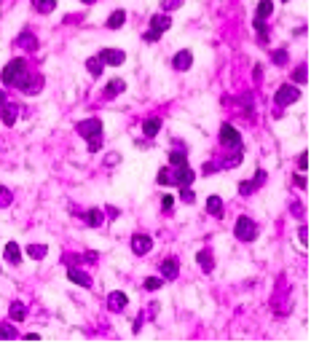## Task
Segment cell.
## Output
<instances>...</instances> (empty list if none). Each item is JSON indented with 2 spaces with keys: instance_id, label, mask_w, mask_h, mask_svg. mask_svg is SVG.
<instances>
[{
  "instance_id": "cell-5",
  "label": "cell",
  "mask_w": 311,
  "mask_h": 346,
  "mask_svg": "<svg viewBox=\"0 0 311 346\" xmlns=\"http://www.w3.org/2000/svg\"><path fill=\"white\" fill-rule=\"evenodd\" d=\"M196 180V172H193L188 164H183V167H175L172 169V185H177V188H188V185Z\"/></svg>"
},
{
  "instance_id": "cell-31",
  "label": "cell",
  "mask_w": 311,
  "mask_h": 346,
  "mask_svg": "<svg viewBox=\"0 0 311 346\" xmlns=\"http://www.w3.org/2000/svg\"><path fill=\"white\" fill-rule=\"evenodd\" d=\"M185 161H188L185 150H169V164H172V167H183Z\"/></svg>"
},
{
  "instance_id": "cell-27",
  "label": "cell",
  "mask_w": 311,
  "mask_h": 346,
  "mask_svg": "<svg viewBox=\"0 0 311 346\" xmlns=\"http://www.w3.org/2000/svg\"><path fill=\"white\" fill-rule=\"evenodd\" d=\"M27 255L32 258V261H40V258H46V252H48V247L46 244H27Z\"/></svg>"
},
{
  "instance_id": "cell-17",
  "label": "cell",
  "mask_w": 311,
  "mask_h": 346,
  "mask_svg": "<svg viewBox=\"0 0 311 346\" xmlns=\"http://www.w3.org/2000/svg\"><path fill=\"white\" fill-rule=\"evenodd\" d=\"M3 258H5V261H8L11 266H19V263H21V250H19V244H16V242H8V244H5V247H3Z\"/></svg>"
},
{
  "instance_id": "cell-19",
  "label": "cell",
  "mask_w": 311,
  "mask_h": 346,
  "mask_svg": "<svg viewBox=\"0 0 311 346\" xmlns=\"http://www.w3.org/2000/svg\"><path fill=\"white\" fill-rule=\"evenodd\" d=\"M16 46L27 48V51H38V38H35L32 32H21L16 38Z\"/></svg>"
},
{
  "instance_id": "cell-49",
  "label": "cell",
  "mask_w": 311,
  "mask_h": 346,
  "mask_svg": "<svg viewBox=\"0 0 311 346\" xmlns=\"http://www.w3.org/2000/svg\"><path fill=\"white\" fill-rule=\"evenodd\" d=\"M295 185H298V188H306V180H303V177L298 175V177H295Z\"/></svg>"
},
{
  "instance_id": "cell-13",
  "label": "cell",
  "mask_w": 311,
  "mask_h": 346,
  "mask_svg": "<svg viewBox=\"0 0 311 346\" xmlns=\"http://www.w3.org/2000/svg\"><path fill=\"white\" fill-rule=\"evenodd\" d=\"M193 64V54L188 51V48H183V51H177L175 56H172V67L180 70V73H185V70H191Z\"/></svg>"
},
{
  "instance_id": "cell-8",
  "label": "cell",
  "mask_w": 311,
  "mask_h": 346,
  "mask_svg": "<svg viewBox=\"0 0 311 346\" xmlns=\"http://www.w3.org/2000/svg\"><path fill=\"white\" fill-rule=\"evenodd\" d=\"M263 183H266V172H263V169H255V177H252V180H244V183H239V193H242V196H250V193L258 191Z\"/></svg>"
},
{
  "instance_id": "cell-46",
  "label": "cell",
  "mask_w": 311,
  "mask_h": 346,
  "mask_svg": "<svg viewBox=\"0 0 311 346\" xmlns=\"http://www.w3.org/2000/svg\"><path fill=\"white\" fill-rule=\"evenodd\" d=\"M105 212H107V218H113V220H115V218H121V210H118V207H107Z\"/></svg>"
},
{
  "instance_id": "cell-51",
  "label": "cell",
  "mask_w": 311,
  "mask_h": 346,
  "mask_svg": "<svg viewBox=\"0 0 311 346\" xmlns=\"http://www.w3.org/2000/svg\"><path fill=\"white\" fill-rule=\"evenodd\" d=\"M83 3H86V5H91V3H94V0H83Z\"/></svg>"
},
{
  "instance_id": "cell-12",
  "label": "cell",
  "mask_w": 311,
  "mask_h": 346,
  "mask_svg": "<svg viewBox=\"0 0 311 346\" xmlns=\"http://www.w3.org/2000/svg\"><path fill=\"white\" fill-rule=\"evenodd\" d=\"M150 250H153V239H150V236L137 234L132 239V252H134V255H148Z\"/></svg>"
},
{
  "instance_id": "cell-39",
  "label": "cell",
  "mask_w": 311,
  "mask_h": 346,
  "mask_svg": "<svg viewBox=\"0 0 311 346\" xmlns=\"http://www.w3.org/2000/svg\"><path fill=\"white\" fill-rule=\"evenodd\" d=\"M180 199H183L185 204H193V201H196V196H193V191H191V185H188V188H180Z\"/></svg>"
},
{
  "instance_id": "cell-23",
  "label": "cell",
  "mask_w": 311,
  "mask_h": 346,
  "mask_svg": "<svg viewBox=\"0 0 311 346\" xmlns=\"http://www.w3.org/2000/svg\"><path fill=\"white\" fill-rule=\"evenodd\" d=\"M207 212L212 218H223V199L220 196H209L207 199Z\"/></svg>"
},
{
  "instance_id": "cell-38",
  "label": "cell",
  "mask_w": 311,
  "mask_h": 346,
  "mask_svg": "<svg viewBox=\"0 0 311 346\" xmlns=\"http://www.w3.org/2000/svg\"><path fill=\"white\" fill-rule=\"evenodd\" d=\"M89 150H91V153H97V150H102V134H97V137H89Z\"/></svg>"
},
{
  "instance_id": "cell-45",
  "label": "cell",
  "mask_w": 311,
  "mask_h": 346,
  "mask_svg": "<svg viewBox=\"0 0 311 346\" xmlns=\"http://www.w3.org/2000/svg\"><path fill=\"white\" fill-rule=\"evenodd\" d=\"M142 38H145V40H148V43H156V40H158V38H161V35H158V32H153V30H148V32H145V35H142Z\"/></svg>"
},
{
  "instance_id": "cell-7",
  "label": "cell",
  "mask_w": 311,
  "mask_h": 346,
  "mask_svg": "<svg viewBox=\"0 0 311 346\" xmlns=\"http://www.w3.org/2000/svg\"><path fill=\"white\" fill-rule=\"evenodd\" d=\"M220 142L228 148H242V134H239V129H234L231 124H223L220 126Z\"/></svg>"
},
{
  "instance_id": "cell-3",
  "label": "cell",
  "mask_w": 311,
  "mask_h": 346,
  "mask_svg": "<svg viewBox=\"0 0 311 346\" xmlns=\"http://www.w3.org/2000/svg\"><path fill=\"white\" fill-rule=\"evenodd\" d=\"M16 89L24 91V94H30V97L40 94V89H43V75H40V73H32V70H27L24 78H21V81L16 83Z\"/></svg>"
},
{
  "instance_id": "cell-36",
  "label": "cell",
  "mask_w": 311,
  "mask_h": 346,
  "mask_svg": "<svg viewBox=\"0 0 311 346\" xmlns=\"http://www.w3.org/2000/svg\"><path fill=\"white\" fill-rule=\"evenodd\" d=\"M156 180H158V185H172V169H169V167L158 169V175H156Z\"/></svg>"
},
{
  "instance_id": "cell-21",
  "label": "cell",
  "mask_w": 311,
  "mask_h": 346,
  "mask_svg": "<svg viewBox=\"0 0 311 346\" xmlns=\"http://www.w3.org/2000/svg\"><path fill=\"white\" fill-rule=\"evenodd\" d=\"M124 89H126V83L121 81V78H113V81L105 86V97H107V99H110V97H118V94H124Z\"/></svg>"
},
{
  "instance_id": "cell-29",
  "label": "cell",
  "mask_w": 311,
  "mask_h": 346,
  "mask_svg": "<svg viewBox=\"0 0 311 346\" xmlns=\"http://www.w3.org/2000/svg\"><path fill=\"white\" fill-rule=\"evenodd\" d=\"M274 13V3L271 0H260L258 3V13H255V19H269Z\"/></svg>"
},
{
  "instance_id": "cell-41",
  "label": "cell",
  "mask_w": 311,
  "mask_h": 346,
  "mask_svg": "<svg viewBox=\"0 0 311 346\" xmlns=\"http://www.w3.org/2000/svg\"><path fill=\"white\" fill-rule=\"evenodd\" d=\"M215 172H218V164H215V161H207L204 167H201V175H207V177L215 175Z\"/></svg>"
},
{
  "instance_id": "cell-42",
  "label": "cell",
  "mask_w": 311,
  "mask_h": 346,
  "mask_svg": "<svg viewBox=\"0 0 311 346\" xmlns=\"http://www.w3.org/2000/svg\"><path fill=\"white\" fill-rule=\"evenodd\" d=\"M158 287H161V279H156V277H150V279H145V290H158Z\"/></svg>"
},
{
  "instance_id": "cell-15",
  "label": "cell",
  "mask_w": 311,
  "mask_h": 346,
  "mask_svg": "<svg viewBox=\"0 0 311 346\" xmlns=\"http://www.w3.org/2000/svg\"><path fill=\"white\" fill-rule=\"evenodd\" d=\"M16 115H19V107H16V105H11V102L0 105V121H3L5 126H13V124H16Z\"/></svg>"
},
{
  "instance_id": "cell-4",
  "label": "cell",
  "mask_w": 311,
  "mask_h": 346,
  "mask_svg": "<svg viewBox=\"0 0 311 346\" xmlns=\"http://www.w3.org/2000/svg\"><path fill=\"white\" fill-rule=\"evenodd\" d=\"M298 99H301V89H298V86H293V83L279 86L277 94H274V102H277L279 107H287V105L298 102Z\"/></svg>"
},
{
  "instance_id": "cell-26",
  "label": "cell",
  "mask_w": 311,
  "mask_h": 346,
  "mask_svg": "<svg viewBox=\"0 0 311 346\" xmlns=\"http://www.w3.org/2000/svg\"><path fill=\"white\" fill-rule=\"evenodd\" d=\"M30 3L38 13H51L56 8V0H30Z\"/></svg>"
},
{
  "instance_id": "cell-14",
  "label": "cell",
  "mask_w": 311,
  "mask_h": 346,
  "mask_svg": "<svg viewBox=\"0 0 311 346\" xmlns=\"http://www.w3.org/2000/svg\"><path fill=\"white\" fill-rule=\"evenodd\" d=\"M169 27H172V16H169V13H153V16H150V30H153V32L164 35Z\"/></svg>"
},
{
  "instance_id": "cell-34",
  "label": "cell",
  "mask_w": 311,
  "mask_h": 346,
  "mask_svg": "<svg viewBox=\"0 0 311 346\" xmlns=\"http://www.w3.org/2000/svg\"><path fill=\"white\" fill-rule=\"evenodd\" d=\"M255 30H258V35H260V43H269V27H266V21L263 19H255Z\"/></svg>"
},
{
  "instance_id": "cell-24",
  "label": "cell",
  "mask_w": 311,
  "mask_h": 346,
  "mask_svg": "<svg viewBox=\"0 0 311 346\" xmlns=\"http://www.w3.org/2000/svg\"><path fill=\"white\" fill-rule=\"evenodd\" d=\"M124 21H126V11H113L110 16H107V27H110V30H121V27H124Z\"/></svg>"
},
{
  "instance_id": "cell-20",
  "label": "cell",
  "mask_w": 311,
  "mask_h": 346,
  "mask_svg": "<svg viewBox=\"0 0 311 346\" xmlns=\"http://www.w3.org/2000/svg\"><path fill=\"white\" fill-rule=\"evenodd\" d=\"M158 132H161V118H148L145 124H142V134H145L148 140H153Z\"/></svg>"
},
{
  "instance_id": "cell-1",
  "label": "cell",
  "mask_w": 311,
  "mask_h": 346,
  "mask_svg": "<svg viewBox=\"0 0 311 346\" xmlns=\"http://www.w3.org/2000/svg\"><path fill=\"white\" fill-rule=\"evenodd\" d=\"M27 70H30V64L21 59V56H16V59H11V62L3 67V73H0V81H3L5 86H16L21 78H24Z\"/></svg>"
},
{
  "instance_id": "cell-28",
  "label": "cell",
  "mask_w": 311,
  "mask_h": 346,
  "mask_svg": "<svg viewBox=\"0 0 311 346\" xmlns=\"http://www.w3.org/2000/svg\"><path fill=\"white\" fill-rule=\"evenodd\" d=\"M8 314H11L13 322H21V320H24V314H27V309H24V304H21V301H13L11 309H8Z\"/></svg>"
},
{
  "instance_id": "cell-25",
  "label": "cell",
  "mask_w": 311,
  "mask_h": 346,
  "mask_svg": "<svg viewBox=\"0 0 311 346\" xmlns=\"http://www.w3.org/2000/svg\"><path fill=\"white\" fill-rule=\"evenodd\" d=\"M83 220H86V226L99 228V226H102V220H105V215H102V210H89L83 215Z\"/></svg>"
},
{
  "instance_id": "cell-30",
  "label": "cell",
  "mask_w": 311,
  "mask_h": 346,
  "mask_svg": "<svg viewBox=\"0 0 311 346\" xmlns=\"http://www.w3.org/2000/svg\"><path fill=\"white\" fill-rule=\"evenodd\" d=\"M102 67H105V64L99 62L97 56H91V59H86V70H89V73H91L94 78H99V75H102Z\"/></svg>"
},
{
  "instance_id": "cell-16",
  "label": "cell",
  "mask_w": 311,
  "mask_h": 346,
  "mask_svg": "<svg viewBox=\"0 0 311 346\" xmlns=\"http://www.w3.org/2000/svg\"><path fill=\"white\" fill-rule=\"evenodd\" d=\"M126 304H129V298H126V293H121V290L107 295V309H110V312H124Z\"/></svg>"
},
{
  "instance_id": "cell-52",
  "label": "cell",
  "mask_w": 311,
  "mask_h": 346,
  "mask_svg": "<svg viewBox=\"0 0 311 346\" xmlns=\"http://www.w3.org/2000/svg\"><path fill=\"white\" fill-rule=\"evenodd\" d=\"M285 3H287V0H285Z\"/></svg>"
},
{
  "instance_id": "cell-43",
  "label": "cell",
  "mask_w": 311,
  "mask_h": 346,
  "mask_svg": "<svg viewBox=\"0 0 311 346\" xmlns=\"http://www.w3.org/2000/svg\"><path fill=\"white\" fill-rule=\"evenodd\" d=\"M172 204H175V199H172V196H164V199H161V210H164V212H169Z\"/></svg>"
},
{
  "instance_id": "cell-47",
  "label": "cell",
  "mask_w": 311,
  "mask_h": 346,
  "mask_svg": "<svg viewBox=\"0 0 311 346\" xmlns=\"http://www.w3.org/2000/svg\"><path fill=\"white\" fill-rule=\"evenodd\" d=\"M301 244H309V228L301 226Z\"/></svg>"
},
{
  "instance_id": "cell-22",
  "label": "cell",
  "mask_w": 311,
  "mask_h": 346,
  "mask_svg": "<svg viewBox=\"0 0 311 346\" xmlns=\"http://www.w3.org/2000/svg\"><path fill=\"white\" fill-rule=\"evenodd\" d=\"M196 261H199V266H201V271H207V274L215 269V261H212V252H209V250H199Z\"/></svg>"
},
{
  "instance_id": "cell-50",
  "label": "cell",
  "mask_w": 311,
  "mask_h": 346,
  "mask_svg": "<svg viewBox=\"0 0 311 346\" xmlns=\"http://www.w3.org/2000/svg\"><path fill=\"white\" fill-rule=\"evenodd\" d=\"M8 102V97H5V91H0V105H5Z\"/></svg>"
},
{
  "instance_id": "cell-10",
  "label": "cell",
  "mask_w": 311,
  "mask_h": 346,
  "mask_svg": "<svg viewBox=\"0 0 311 346\" xmlns=\"http://www.w3.org/2000/svg\"><path fill=\"white\" fill-rule=\"evenodd\" d=\"M67 279H70L73 285H78V287H86V290H89V287L94 285L89 274H86V271H81L78 266H67Z\"/></svg>"
},
{
  "instance_id": "cell-6",
  "label": "cell",
  "mask_w": 311,
  "mask_h": 346,
  "mask_svg": "<svg viewBox=\"0 0 311 346\" xmlns=\"http://www.w3.org/2000/svg\"><path fill=\"white\" fill-rule=\"evenodd\" d=\"M75 132L81 134L83 140H89V137H97V134H102V121H99V118L78 121V124H75Z\"/></svg>"
},
{
  "instance_id": "cell-48",
  "label": "cell",
  "mask_w": 311,
  "mask_h": 346,
  "mask_svg": "<svg viewBox=\"0 0 311 346\" xmlns=\"http://www.w3.org/2000/svg\"><path fill=\"white\" fill-rule=\"evenodd\" d=\"M105 161H107V164H118V161H121V156H118V153H110V156L105 158Z\"/></svg>"
},
{
  "instance_id": "cell-44",
  "label": "cell",
  "mask_w": 311,
  "mask_h": 346,
  "mask_svg": "<svg viewBox=\"0 0 311 346\" xmlns=\"http://www.w3.org/2000/svg\"><path fill=\"white\" fill-rule=\"evenodd\" d=\"M298 167H301L303 172L309 169V153H301V156H298Z\"/></svg>"
},
{
  "instance_id": "cell-35",
  "label": "cell",
  "mask_w": 311,
  "mask_h": 346,
  "mask_svg": "<svg viewBox=\"0 0 311 346\" xmlns=\"http://www.w3.org/2000/svg\"><path fill=\"white\" fill-rule=\"evenodd\" d=\"M13 201V193L5 188V185H0V210H5V207H8Z\"/></svg>"
},
{
  "instance_id": "cell-9",
  "label": "cell",
  "mask_w": 311,
  "mask_h": 346,
  "mask_svg": "<svg viewBox=\"0 0 311 346\" xmlns=\"http://www.w3.org/2000/svg\"><path fill=\"white\" fill-rule=\"evenodd\" d=\"M97 59L102 62V64H124V59H126V54L121 51V48H102V51L97 54Z\"/></svg>"
},
{
  "instance_id": "cell-2",
  "label": "cell",
  "mask_w": 311,
  "mask_h": 346,
  "mask_svg": "<svg viewBox=\"0 0 311 346\" xmlns=\"http://www.w3.org/2000/svg\"><path fill=\"white\" fill-rule=\"evenodd\" d=\"M234 236L239 242H255L258 239V223L252 218H247V215H242L234 226Z\"/></svg>"
},
{
  "instance_id": "cell-37",
  "label": "cell",
  "mask_w": 311,
  "mask_h": 346,
  "mask_svg": "<svg viewBox=\"0 0 311 346\" xmlns=\"http://www.w3.org/2000/svg\"><path fill=\"white\" fill-rule=\"evenodd\" d=\"M306 78H309L306 64H301V67H295V70H293V81H295V83H306Z\"/></svg>"
},
{
  "instance_id": "cell-32",
  "label": "cell",
  "mask_w": 311,
  "mask_h": 346,
  "mask_svg": "<svg viewBox=\"0 0 311 346\" xmlns=\"http://www.w3.org/2000/svg\"><path fill=\"white\" fill-rule=\"evenodd\" d=\"M271 62L279 64V67H285V64L290 62V54H287V48H277V51L271 54Z\"/></svg>"
},
{
  "instance_id": "cell-11",
  "label": "cell",
  "mask_w": 311,
  "mask_h": 346,
  "mask_svg": "<svg viewBox=\"0 0 311 346\" xmlns=\"http://www.w3.org/2000/svg\"><path fill=\"white\" fill-rule=\"evenodd\" d=\"M242 158H244V150L242 148H234L231 153H226L220 161H215V164H218V169H234V167L242 164Z\"/></svg>"
},
{
  "instance_id": "cell-18",
  "label": "cell",
  "mask_w": 311,
  "mask_h": 346,
  "mask_svg": "<svg viewBox=\"0 0 311 346\" xmlns=\"http://www.w3.org/2000/svg\"><path fill=\"white\" fill-rule=\"evenodd\" d=\"M177 271H180V261L177 258H166L161 263V277L164 279H177Z\"/></svg>"
},
{
  "instance_id": "cell-33",
  "label": "cell",
  "mask_w": 311,
  "mask_h": 346,
  "mask_svg": "<svg viewBox=\"0 0 311 346\" xmlns=\"http://www.w3.org/2000/svg\"><path fill=\"white\" fill-rule=\"evenodd\" d=\"M19 333H16V328L13 325H8V322H0V338L3 341H11V338H16Z\"/></svg>"
},
{
  "instance_id": "cell-40",
  "label": "cell",
  "mask_w": 311,
  "mask_h": 346,
  "mask_svg": "<svg viewBox=\"0 0 311 346\" xmlns=\"http://www.w3.org/2000/svg\"><path fill=\"white\" fill-rule=\"evenodd\" d=\"M183 5V0H164V13H169V11H175Z\"/></svg>"
}]
</instances>
